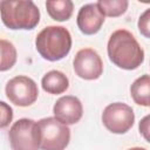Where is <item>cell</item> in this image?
<instances>
[{
    "mask_svg": "<svg viewBox=\"0 0 150 150\" xmlns=\"http://www.w3.org/2000/svg\"><path fill=\"white\" fill-rule=\"evenodd\" d=\"M76 22L79 29L83 34L93 35L101 29L104 22V15L100 11L96 2L87 4L80 8L77 13Z\"/></svg>",
    "mask_w": 150,
    "mask_h": 150,
    "instance_id": "10",
    "label": "cell"
},
{
    "mask_svg": "<svg viewBox=\"0 0 150 150\" xmlns=\"http://www.w3.org/2000/svg\"><path fill=\"white\" fill-rule=\"evenodd\" d=\"M12 150H39L40 130L38 122L30 118L18 120L8 131Z\"/></svg>",
    "mask_w": 150,
    "mask_h": 150,
    "instance_id": "5",
    "label": "cell"
},
{
    "mask_svg": "<svg viewBox=\"0 0 150 150\" xmlns=\"http://www.w3.org/2000/svg\"><path fill=\"white\" fill-rule=\"evenodd\" d=\"M150 9H146L141 16H139V20H138V29L139 32L145 36V38H149L150 34H149V21H150Z\"/></svg>",
    "mask_w": 150,
    "mask_h": 150,
    "instance_id": "17",
    "label": "cell"
},
{
    "mask_svg": "<svg viewBox=\"0 0 150 150\" xmlns=\"http://www.w3.org/2000/svg\"><path fill=\"white\" fill-rule=\"evenodd\" d=\"M108 56L118 68L137 69L144 61V52L136 38L127 29L115 30L108 40Z\"/></svg>",
    "mask_w": 150,
    "mask_h": 150,
    "instance_id": "1",
    "label": "cell"
},
{
    "mask_svg": "<svg viewBox=\"0 0 150 150\" xmlns=\"http://www.w3.org/2000/svg\"><path fill=\"white\" fill-rule=\"evenodd\" d=\"M130 94L135 103L149 107L150 105V77L148 74L136 79L130 87Z\"/></svg>",
    "mask_w": 150,
    "mask_h": 150,
    "instance_id": "12",
    "label": "cell"
},
{
    "mask_svg": "<svg viewBox=\"0 0 150 150\" xmlns=\"http://www.w3.org/2000/svg\"><path fill=\"white\" fill-rule=\"evenodd\" d=\"M96 4L102 14L110 18H117L124 14L129 6L127 0H100Z\"/></svg>",
    "mask_w": 150,
    "mask_h": 150,
    "instance_id": "15",
    "label": "cell"
},
{
    "mask_svg": "<svg viewBox=\"0 0 150 150\" xmlns=\"http://www.w3.org/2000/svg\"><path fill=\"white\" fill-rule=\"evenodd\" d=\"M7 98L15 105H32L39 96V89L35 81L28 76L19 75L11 79L5 88Z\"/></svg>",
    "mask_w": 150,
    "mask_h": 150,
    "instance_id": "7",
    "label": "cell"
},
{
    "mask_svg": "<svg viewBox=\"0 0 150 150\" xmlns=\"http://www.w3.org/2000/svg\"><path fill=\"white\" fill-rule=\"evenodd\" d=\"M102 122L110 132L121 135L131 129L135 122V114L130 105L122 102H115L104 108Z\"/></svg>",
    "mask_w": 150,
    "mask_h": 150,
    "instance_id": "6",
    "label": "cell"
},
{
    "mask_svg": "<svg viewBox=\"0 0 150 150\" xmlns=\"http://www.w3.org/2000/svg\"><path fill=\"white\" fill-rule=\"evenodd\" d=\"M16 62V49L11 41L0 39V71L11 69Z\"/></svg>",
    "mask_w": 150,
    "mask_h": 150,
    "instance_id": "14",
    "label": "cell"
},
{
    "mask_svg": "<svg viewBox=\"0 0 150 150\" xmlns=\"http://www.w3.org/2000/svg\"><path fill=\"white\" fill-rule=\"evenodd\" d=\"M42 89L52 95H59L64 93L69 87L68 77L60 70L48 71L41 80Z\"/></svg>",
    "mask_w": 150,
    "mask_h": 150,
    "instance_id": "11",
    "label": "cell"
},
{
    "mask_svg": "<svg viewBox=\"0 0 150 150\" xmlns=\"http://www.w3.org/2000/svg\"><path fill=\"white\" fill-rule=\"evenodd\" d=\"M38 53L47 61H59L66 57L71 49V35L66 27H45L35 39Z\"/></svg>",
    "mask_w": 150,
    "mask_h": 150,
    "instance_id": "3",
    "label": "cell"
},
{
    "mask_svg": "<svg viewBox=\"0 0 150 150\" xmlns=\"http://www.w3.org/2000/svg\"><path fill=\"white\" fill-rule=\"evenodd\" d=\"M53 112L57 121L66 125H70L77 123L82 118L83 107L76 96L66 95L55 102Z\"/></svg>",
    "mask_w": 150,
    "mask_h": 150,
    "instance_id": "9",
    "label": "cell"
},
{
    "mask_svg": "<svg viewBox=\"0 0 150 150\" xmlns=\"http://www.w3.org/2000/svg\"><path fill=\"white\" fill-rule=\"evenodd\" d=\"M75 74L83 80H96L103 73V62L96 50L91 48L80 49L73 61Z\"/></svg>",
    "mask_w": 150,
    "mask_h": 150,
    "instance_id": "8",
    "label": "cell"
},
{
    "mask_svg": "<svg viewBox=\"0 0 150 150\" xmlns=\"http://www.w3.org/2000/svg\"><path fill=\"white\" fill-rule=\"evenodd\" d=\"M13 120V109L9 104L0 101V129L6 128Z\"/></svg>",
    "mask_w": 150,
    "mask_h": 150,
    "instance_id": "16",
    "label": "cell"
},
{
    "mask_svg": "<svg viewBox=\"0 0 150 150\" xmlns=\"http://www.w3.org/2000/svg\"><path fill=\"white\" fill-rule=\"evenodd\" d=\"M128 150H146V149H144V148H139V146H135V148H130V149H128Z\"/></svg>",
    "mask_w": 150,
    "mask_h": 150,
    "instance_id": "19",
    "label": "cell"
},
{
    "mask_svg": "<svg viewBox=\"0 0 150 150\" xmlns=\"http://www.w3.org/2000/svg\"><path fill=\"white\" fill-rule=\"evenodd\" d=\"M41 150H64L70 141V129L55 117H45L38 122Z\"/></svg>",
    "mask_w": 150,
    "mask_h": 150,
    "instance_id": "4",
    "label": "cell"
},
{
    "mask_svg": "<svg viewBox=\"0 0 150 150\" xmlns=\"http://www.w3.org/2000/svg\"><path fill=\"white\" fill-rule=\"evenodd\" d=\"M0 15L9 29H33L40 21V11L30 0L0 1Z\"/></svg>",
    "mask_w": 150,
    "mask_h": 150,
    "instance_id": "2",
    "label": "cell"
},
{
    "mask_svg": "<svg viewBox=\"0 0 150 150\" xmlns=\"http://www.w3.org/2000/svg\"><path fill=\"white\" fill-rule=\"evenodd\" d=\"M149 116H145L142 121H141V123H139V131L143 134V136L146 138V139H149V137H148V131H149Z\"/></svg>",
    "mask_w": 150,
    "mask_h": 150,
    "instance_id": "18",
    "label": "cell"
},
{
    "mask_svg": "<svg viewBox=\"0 0 150 150\" xmlns=\"http://www.w3.org/2000/svg\"><path fill=\"white\" fill-rule=\"evenodd\" d=\"M46 8L49 16L55 21H67L70 19L74 4L70 0H48Z\"/></svg>",
    "mask_w": 150,
    "mask_h": 150,
    "instance_id": "13",
    "label": "cell"
}]
</instances>
